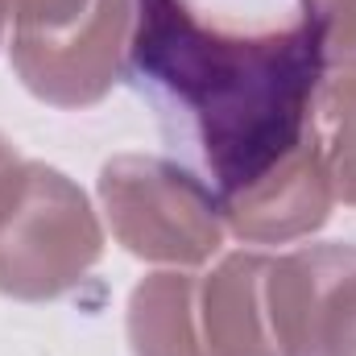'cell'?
<instances>
[{"mask_svg":"<svg viewBox=\"0 0 356 356\" xmlns=\"http://www.w3.org/2000/svg\"><path fill=\"white\" fill-rule=\"evenodd\" d=\"M298 8L319 38L323 67L356 71V0H298Z\"/></svg>","mask_w":356,"mask_h":356,"instance_id":"obj_10","label":"cell"},{"mask_svg":"<svg viewBox=\"0 0 356 356\" xmlns=\"http://www.w3.org/2000/svg\"><path fill=\"white\" fill-rule=\"evenodd\" d=\"M137 0H95L88 13L33 38H8V63L29 95L54 108H91L129 75Z\"/></svg>","mask_w":356,"mask_h":356,"instance_id":"obj_5","label":"cell"},{"mask_svg":"<svg viewBox=\"0 0 356 356\" xmlns=\"http://www.w3.org/2000/svg\"><path fill=\"white\" fill-rule=\"evenodd\" d=\"M17 162H21V154H17V149H13V141L0 133V182H4V175H8Z\"/></svg>","mask_w":356,"mask_h":356,"instance_id":"obj_12","label":"cell"},{"mask_svg":"<svg viewBox=\"0 0 356 356\" xmlns=\"http://www.w3.org/2000/svg\"><path fill=\"white\" fill-rule=\"evenodd\" d=\"M266 253L241 249L199 273L195 307L207 356H282L266 311Z\"/></svg>","mask_w":356,"mask_h":356,"instance_id":"obj_7","label":"cell"},{"mask_svg":"<svg viewBox=\"0 0 356 356\" xmlns=\"http://www.w3.org/2000/svg\"><path fill=\"white\" fill-rule=\"evenodd\" d=\"M266 311L282 356H356V245L269 257Z\"/></svg>","mask_w":356,"mask_h":356,"instance_id":"obj_4","label":"cell"},{"mask_svg":"<svg viewBox=\"0 0 356 356\" xmlns=\"http://www.w3.org/2000/svg\"><path fill=\"white\" fill-rule=\"evenodd\" d=\"M104 257V224L79 182L21 158L0 182V294L50 302Z\"/></svg>","mask_w":356,"mask_h":356,"instance_id":"obj_2","label":"cell"},{"mask_svg":"<svg viewBox=\"0 0 356 356\" xmlns=\"http://www.w3.org/2000/svg\"><path fill=\"white\" fill-rule=\"evenodd\" d=\"M99 207L112 236L141 261L199 269L224 249L216 191L186 166L154 154H116L99 166Z\"/></svg>","mask_w":356,"mask_h":356,"instance_id":"obj_3","label":"cell"},{"mask_svg":"<svg viewBox=\"0 0 356 356\" xmlns=\"http://www.w3.org/2000/svg\"><path fill=\"white\" fill-rule=\"evenodd\" d=\"M95 0H0V46L8 38L58 33L75 25Z\"/></svg>","mask_w":356,"mask_h":356,"instance_id":"obj_11","label":"cell"},{"mask_svg":"<svg viewBox=\"0 0 356 356\" xmlns=\"http://www.w3.org/2000/svg\"><path fill=\"white\" fill-rule=\"evenodd\" d=\"M124 79H137L162 120L199 149L224 199L307 141L327 67L302 17L277 29H232L191 0H137Z\"/></svg>","mask_w":356,"mask_h":356,"instance_id":"obj_1","label":"cell"},{"mask_svg":"<svg viewBox=\"0 0 356 356\" xmlns=\"http://www.w3.org/2000/svg\"><path fill=\"white\" fill-rule=\"evenodd\" d=\"M332 207H336V186H332L315 129L307 133V141L298 149H290L253 186L220 199L224 228L245 245L302 241L327 224Z\"/></svg>","mask_w":356,"mask_h":356,"instance_id":"obj_6","label":"cell"},{"mask_svg":"<svg viewBox=\"0 0 356 356\" xmlns=\"http://www.w3.org/2000/svg\"><path fill=\"white\" fill-rule=\"evenodd\" d=\"M315 137L336 186V199L356 207V71L323 79L315 99Z\"/></svg>","mask_w":356,"mask_h":356,"instance_id":"obj_9","label":"cell"},{"mask_svg":"<svg viewBox=\"0 0 356 356\" xmlns=\"http://www.w3.org/2000/svg\"><path fill=\"white\" fill-rule=\"evenodd\" d=\"M195 290L199 273L191 269H158L133 286L124 315L133 356H207L199 336Z\"/></svg>","mask_w":356,"mask_h":356,"instance_id":"obj_8","label":"cell"}]
</instances>
